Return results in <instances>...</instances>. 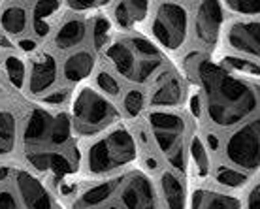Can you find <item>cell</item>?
<instances>
[{
  "label": "cell",
  "mask_w": 260,
  "mask_h": 209,
  "mask_svg": "<svg viewBox=\"0 0 260 209\" xmlns=\"http://www.w3.org/2000/svg\"><path fill=\"white\" fill-rule=\"evenodd\" d=\"M196 72L206 92L208 115L217 126H232L258 110V89L243 78L211 62H202L196 66Z\"/></svg>",
  "instance_id": "obj_1"
},
{
  "label": "cell",
  "mask_w": 260,
  "mask_h": 209,
  "mask_svg": "<svg viewBox=\"0 0 260 209\" xmlns=\"http://www.w3.org/2000/svg\"><path fill=\"white\" fill-rule=\"evenodd\" d=\"M136 158V140L124 126L108 130L87 151V170L102 176L123 168Z\"/></svg>",
  "instance_id": "obj_2"
},
{
  "label": "cell",
  "mask_w": 260,
  "mask_h": 209,
  "mask_svg": "<svg viewBox=\"0 0 260 209\" xmlns=\"http://www.w3.org/2000/svg\"><path fill=\"white\" fill-rule=\"evenodd\" d=\"M72 134V119L66 113L51 115L42 108H34L26 117L23 142L30 151H51L64 145Z\"/></svg>",
  "instance_id": "obj_3"
},
{
  "label": "cell",
  "mask_w": 260,
  "mask_h": 209,
  "mask_svg": "<svg viewBox=\"0 0 260 209\" xmlns=\"http://www.w3.org/2000/svg\"><path fill=\"white\" fill-rule=\"evenodd\" d=\"M72 124L79 134H98L117 121V110L91 87L79 89L72 104Z\"/></svg>",
  "instance_id": "obj_4"
},
{
  "label": "cell",
  "mask_w": 260,
  "mask_h": 209,
  "mask_svg": "<svg viewBox=\"0 0 260 209\" xmlns=\"http://www.w3.org/2000/svg\"><path fill=\"white\" fill-rule=\"evenodd\" d=\"M153 38L170 51H176L189 36V12L177 2H160L151 19Z\"/></svg>",
  "instance_id": "obj_5"
},
{
  "label": "cell",
  "mask_w": 260,
  "mask_h": 209,
  "mask_svg": "<svg viewBox=\"0 0 260 209\" xmlns=\"http://www.w3.org/2000/svg\"><path fill=\"white\" fill-rule=\"evenodd\" d=\"M224 155L228 162L240 170H258V119L254 117L228 136Z\"/></svg>",
  "instance_id": "obj_6"
},
{
  "label": "cell",
  "mask_w": 260,
  "mask_h": 209,
  "mask_svg": "<svg viewBox=\"0 0 260 209\" xmlns=\"http://www.w3.org/2000/svg\"><path fill=\"white\" fill-rule=\"evenodd\" d=\"M117 194L123 209H160L155 187L149 177L142 171H132L121 179Z\"/></svg>",
  "instance_id": "obj_7"
},
{
  "label": "cell",
  "mask_w": 260,
  "mask_h": 209,
  "mask_svg": "<svg viewBox=\"0 0 260 209\" xmlns=\"http://www.w3.org/2000/svg\"><path fill=\"white\" fill-rule=\"evenodd\" d=\"M149 126L156 142V147L162 151L166 157L183 149L181 137L183 132H185V121H183L181 115L164 110L151 111Z\"/></svg>",
  "instance_id": "obj_8"
},
{
  "label": "cell",
  "mask_w": 260,
  "mask_h": 209,
  "mask_svg": "<svg viewBox=\"0 0 260 209\" xmlns=\"http://www.w3.org/2000/svg\"><path fill=\"white\" fill-rule=\"evenodd\" d=\"M258 21H234L224 32L228 47L241 55V59L258 60Z\"/></svg>",
  "instance_id": "obj_9"
},
{
  "label": "cell",
  "mask_w": 260,
  "mask_h": 209,
  "mask_svg": "<svg viewBox=\"0 0 260 209\" xmlns=\"http://www.w3.org/2000/svg\"><path fill=\"white\" fill-rule=\"evenodd\" d=\"M15 189L17 200L25 209H57L51 192L30 171L19 170L15 173Z\"/></svg>",
  "instance_id": "obj_10"
},
{
  "label": "cell",
  "mask_w": 260,
  "mask_h": 209,
  "mask_svg": "<svg viewBox=\"0 0 260 209\" xmlns=\"http://www.w3.org/2000/svg\"><path fill=\"white\" fill-rule=\"evenodd\" d=\"M194 32L204 46H215L222 25V4L221 2H198L194 4Z\"/></svg>",
  "instance_id": "obj_11"
},
{
  "label": "cell",
  "mask_w": 260,
  "mask_h": 209,
  "mask_svg": "<svg viewBox=\"0 0 260 209\" xmlns=\"http://www.w3.org/2000/svg\"><path fill=\"white\" fill-rule=\"evenodd\" d=\"M59 78L57 60L49 53H38L32 57L30 72H28V91L32 94H44L49 91Z\"/></svg>",
  "instance_id": "obj_12"
},
{
  "label": "cell",
  "mask_w": 260,
  "mask_h": 209,
  "mask_svg": "<svg viewBox=\"0 0 260 209\" xmlns=\"http://www.w3.org/2000/svg\"><path fill=\"white\" fill-rule=\"evenodd\" d=\"M183 100V81L174 72H160L156 79L153 92H151V104L156 108H174L179 106Z\"/></svg>",
  "instance_id": "obj_13"
},
{
  "label": "cell",
  "mask_w": 260,
  "mask_h": 209,
  "mask_svg": "<svg viewBox=\"0 0 260 209\" xmlns=\"http://www.w3.org/2000/svg\"><path fill=\"white\" fill-rule=\"evenodd\" d=\"M160 185V209H185L187 207V192L185 185L174 171H162L158 177Z\"/></svg>",
  "instance_id": "obj_14"
},
{
  "label": "cell",
  "mask_w": 260,
  "mask_h": 209,
  "mask_svg": "<svg viewBox=\"0 0 260 209\" xmlns=\"http://www.w3.org/2000/svg\"><path fill=\"white\" fill-rule=\"evenodd\" d=\"M190 209H243L241 200L230 192L196 189L192 192Z\"/></svg>",
  "instance_id": "obj_15"
},
{
  "label": "cell",
  "mask_w": 260,
  "mask_h": 209,
  "mask_svg": "<svg viewBox=\"0 0 260 209\" xmlns=\"http://www.w3.org/2000/svg\"><path fill=\"white\" fill-rule=\"evenodd\" d=\"M106 55H108L110 62L113 64V68L123 78L134 79L138 59L136 55H134V51H132V47H130L128 40H117V42L110 44L108 49H106Z\"/></svg>",
  "instance_id": "obj_16"
},
{
  "label": "cell",
  "mask_w": 260,
  "mask_h": 209,
  "mask_svg": "<svg viewBox=\"0 0 260 209\" xmlns=\"http://www.w3.org/2000/svg\"><path fill=\"white\" fill-rule=\"evenodd\" d=\"M92 70H94V57L87 49L72 53L62 62V76L68 83H78L81 79L89 78Z\"/></svg>",
  "instance_id": "obj_17"
},
{
  "label": "cell",
  "mask_w": 260,
  "mask_h": 209,
  "mask_svg": "<svg viewBox=\"0 0 260 209\" xmlns=\"http://www.w3.org/2000/svg\"><path fill=\"white\" fill-rule=\"evenodd\" d=\"M28 160L36 170L40 171H51L55 176H66L74 171V166L64 155H59L57 151H30Z\"/></svg>",
  "instance_id": "obj_18"
},
{
  "label": "cell",
  "mask_w": 260,
  "mask_h": 209,
  "mask_svg": "<svg viewBox=\"0 0 260 209\" xmlns=\"http://www.w3.org/2000/svg\"><path fill=\"white\" fill-rule=\"evenodd\" d=\"M87 36V25L83 19L78 17H70V19L62 21V25L59 26V30L55 34V47L68 51L78 47Z\"/></svg>",
  "instance_id": "obj_19"
},
{
  "label": "cell",
  "mask_w": 260,
  "mask_h": 209,
  "mask_svg": "<svg viewBox=\"0 0 260 209\" xmlns=\"http://www.w3.org/2000/svg\"><path fill=\"white\" fill-rule=\"evenodd\" d=\"M113 19L121 28H132L149 13V2H117L113 6Z\"/></svg>",
  "instance_id": "obj_20"
},
{
  "label": "cell",
  "mask_w": 260,
  "mask_h": 209,
  "mask_svg": "<svg viewBox=\"0 0 260 209\" xmlns=\"http://www.w3.org/2000/svg\"><path fill=\"white\" fill-rule=\"evenodd\" d=\"M28 25V12L21 4H6L0 12V28L10 36L25 32Z\"/></svg>",
  "instance_id": "obj_21"
},
{
  "label": "cell",
  "mask_w": 260,
  "mask_h": 209,
  "mask_svg": "<svg viewBox=\"0 0 260 209\" xmlns=\"http://www.w3.org/2000/svg\"><path fill=\"white\" fill-rule=\"evenodd\" d=\"M119 181H121L119 177H113V179H108V181L92 185V187H89V189L81 194L79 203H81L85 209H94V207L104 205V202H108V200L113 196V192H117Z\"/></svg>",
  "instance_id": "obj_22"
},
{
  "label": "cell",
  "mask_w": 260,
  "mask_h": 209,
  "mask_svg": "<svg viewBox=\"0 0 260 209\" xmlns=\"http://www.w3.org/2000/svg\"><path fill=\"white\" fill-rule=\"evenodd\" d=\"M62 8L60 2H36L32 6V28L38 38H46L51 30V23Z\"/></svg>",
  "instance_id": "obj_23"
},
{
  "label": "cell",
  "mask_w": 260,
  "mask_h": 209,
  "mask_svg": "<svg viewBox=\"0 0 260 209\" xmlns=\"http://www.w3.org/2000/svg\"><path fill=\"white\" fill-rule=\"evenodd\" d=\"M17 140V123L10 111L0 110V157L10 155L15 149Z\"/></svg>",
  "instance_id": "obj_24"
},
{
  "label": "cell",
  "mask_w": 260,
  "mask_h": 209,
  "mask_svg": "<svg viewBox=\"0 0 260 209\" xmlns=\"http://www.w3.org/2000/svg\"><path fill=\"white\" fill-rule=\"evenodd\" d=\"M215 181L224 189H240L247 183V176L226 164H219L215 168Z\"/></svg>",
  "instance_id": "obj_25"
},
{
  "label": "cell",
  "mask_w": 260,
  "mask_h": 209,
  "mask_svg": "<svg viewBox=\"0 0 260 209\" xmlns=\"http://www.w3.org/2000/svg\"><path fill=\"white\" fill-rule=\"evenodd\" d=\"M190 158H192V164H194L196 176L204 179L206 176H209V155H208V147L204 145L200 137L194 136L190 140V147H189Z\"/></svg>",
  "instance_id": "obj_26"
},
{
  "label": "cell",
  "mask_w": 260,
  "mask_h": 209,
  "mask_svg": "<svg viewBox=\"0 0 260 209\" xmlns=\"http://www.w3.org/2000/svg\"><path fill=\"white\" fill-rule=\"evenodd\" d=\"M221 68L224 72L232 74V76H238L240 74H245V76H258V66L256 62L249 59H241V57H224L221 62Z\"/></svg>",
  "instance_id": "obj_27"
},
{
  "label": "cell",
  "mask_w": 260,
  "mask_h": 209,
  "mask_svg": "<svg viewBox=\"0 0 260 209\" xmlns=\"http://www.w3.org/2000/svg\"><path fill=\"white\" fill-rule=\"evenodd\" d=\"M128 44L138 59H156V57H162V53L158 51V47L147 38L132 36V38H128Z\"/></svg>",
  "instance_id": "obj_28"
},
{
  "label": "cell",
  "mask_w": 260,
  "mask_h": 209,
  "mask_svg": "<svg viewBox=\"0 0 260 209\" xmlns=\"http://www.w3.org/2000/svg\"><path fill=\"white\" fill-rule=\"evenodd\" d=\"M4 68H6V74L12 81V85L21 89L25 83V64H23V60L17 55H8L6 60H4Z\"/></svg>",
  "instance_id": "obj_29"
},
{
  "label": "cell",
  "mask_w": 260,
  "mask_h": 209,
  "mask_svg": "<svg viewBox=\"0 0 260 209\" xmlns=\"http://www.w3.org/2000/svg\"><path fill=\"white\" fill-rule=\"evenodd\" d=\"M143 104H145V96L140 89H130L123 98V106L124 111L128 113L130 117H136L138 113L143 110Z\"/></svg>",
  "instance_id": "obj_30"
},
{
  "label": "cell",
  "mask_w": 260,
  "mask_h": 209,
  "mask_svg": "<svg viewBox=\"0 0 260 209\" xmlns=\"http://www.w3.org/2000/svg\"><path fill=\"white\" fill-rule=\"evenodd\" d=\"M108 34H110V21L104 15H98L92 21V42L100 49L108 44Z\"/></svg>",
  "instance_id": "obj_31"
},
{
  "label": "cell",
  "mask_w": 260,
  "mask_h": 209,
  "mask_svg": "<svg viewBox=\"0 0 260 209\" xmlns=\"http://www.w3.org/2000/svg\"><path fill=\"white\" fill-rule=\"evenodd\" d=\"M96 85L100 87V91L106 92V94H110V96H119L121 94V85H119V81L115 79V76H111L108 70H100L96 76Z\"/></svg>",
  "instance_id": "obj_32"
},
{
  "label": "cell",
  "mask_w": 260,
  "mask_h": 209,
  "mask_svg": "<svg viewBox=\"0 0 260 209\" xmlns=\"http://www.w3.org/2000/svg\"><path fill=\"white\" fill-rule=\"evenodd\" d=\"M224 8H230L234 13L245 15V17H256L260 13V4L256 0H240V2H224Z\"/></svg>",
  "instance_id": "obj_33"
},
{
  "label": "cell",
  "mask_w": 260,
  "mask_h": 209,
  "mask_svg": "<svg viewBox=\"0 0 260 209\" xmlns=\"http://www.w3.org/2000/svg\"><path fill=\"white\" fill-rule=\"evenodd\" d=\"M0 209H21L17 194L10 189H0Z\"/></svg>",
  "instance_id": "obj_34"
},
{
  "label": "cell",
  "mask_w": 260,
  "mask_h": 209,
  "mask_svg": "<svg viewBox=\"0 0 260 209\" xmlns=\"http://www.w3.org/2000/svg\"><path fill=\"white\" fill-rule=\"evenodd\" d=\"M245 209H260V192H258V183H256V181H254V185L247 192Z\"/></svg>",
  "instance_id": "obj_35"
},
{
  "label": "cell",
  "mask_w": 260,
  "mask_h": 209,
  "mask_svg": "<svg viewBox=\"0 0 260 209\" xmlns=\"http://www.w3.org/2000/svg\"><path fill=\"white\" fill-rule=\"evenodd\" d=\"M68 98V91L66 89H57V91H53L51 94H46L44 96V104L47 106H59L62 102H66Z\"/></svg>",
  "instance_id": "obj_36"
},
{
  "label": "cell",
  "mask_w": 260,
  "mask_h": 209,
  "mask_svg": "<svg viewBox=\"0 0 260 209\" xmlns=\"http://www.w3.org/2000/svg\"><path fill=\"white\" fill-rule=\"evenodd\" d=\"M104 6V2H79V0H74V2H68V8L74 10V12H87V10H92V8H100Z\"/></svg>",
  "instance_id": "obj_37"
},
{
  "label": "cell",
  "mask_w": 260,
  "mask_h": 209,
  "mask_svg": "<svg viewBox=\"0 0 260 209\" xmlns=\"http://www.w3.org/2000/svg\"><path fill=\"white\" fill-rule=\"evenodd\" d=\"M19 47L23 49V51H34L36 44H34L32 40H21V42H19Z\"/></svg>",
  "instance_id": "obj_38"
},
{
  "label": "cell",
  "mask_w": 260,
  "mask_h": 209,
  "mask_svg": "<svg viewBox=\"0 0 260 209\" xmlns=\"http://www.w3.org/2000/svg\"><path fill=\"white\" fill-rule=\"evenodd\" d=\"M102 209H123V207H119V205H104Z\"/></svg>",
  "instance_id": "obj_39"
}]
</instances>
